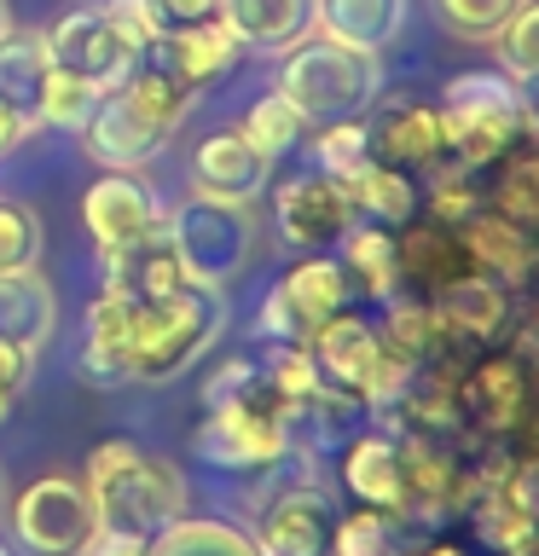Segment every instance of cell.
Returning a JSON list of instances; mask_svg holds the SVG:
<instances>
[{"label": "cell", "instance_id": "6da1fadb", "mask_svg": "<svg viewBox=\"0 0 539 556\" xmlns=\"http://www.w3.org/2000/svg\"><path fill=\"white\" fill-rule=\"evenodd\" d=\"M226 330V302L209 285H174L163 295L99 290L87 307L82 377L99 389L116 382H174L191 371Z\"/></svg>", "mask_w": 539, "mask_h": 556}, {"label": "cell", "instance_id": "7a4b0ae2", "mask_svg": "<svg viewBox=\"0 0 539 556\" xmlns=\"http://www.w3.org/2000/svg\"><path fill=\"white\" fill-rule=\"evenodd\" d=\"M191 99H198V87H186L174 70H163L146 52L116 87L99 93L93 116H87V128H82L87 156H93L99 168H134L139 174L174 134H180V122L191 116Z\"/></svg>", "mask_w": 539, "mask_h": 556}, {"label": "cell", "instance_id": "3957f363", "mask_svg": "<svg viewBox=\"0 0 539 556\" xmlns=\"http://www.w3.org/2000/svg\"><path fill=\"white\" fill-rule=\"evenodd\" d=\"M82 486L99 504L104 528L156 533L174 516H186V481L168 458H156L139 441H99L82 464Z\"/></svg>", "mask_w": 539, "mask_h": 556}, {"label": "cell", "instance_id": "277c9868", "mask_svg": "<svg viewBox=\"0 0 539 556\" xmlns=\"http://www.w3.org/2000/svg\"><path fill=\"white\" fill-rule=\"evenodd\" d=\"M296 111H302L308 128H325V122H360L383 93V64L377 52L325 41V35H302L296 47H285V64H278V87Z\"/></svg>", "mask_w": 539, "mask_h": 556}, {"label": "cell", "instance_id": "5b68a950", "mask_svg": "<svg viewBox=\"0 0 539 556\" xmlns=\"http://www.w3.org/2000/svg\"><path fill=\"white\" fill-rule=\"evenodd\" d=\"M209 417L191 429V452L209 469H226V476H250V469H273L290 452V429L302 406H290L285 394L267 382V371H255L233 400L221 406H203Z\"/></svg>", "mask_w": 539, "mask_h": 556}, {"label": "cell", "instance_id": "8992f818", "mask_svg": "<svg viewBox=\"0 0 539 556\" xmlns=\"http://www.w3.org/2000/svg\"><path fill=\"white\" fill-rule=\"evenodd\" d=\"M435 111H441L447 156L464 168H487L511 146L534 139L528 87H516L511 76H499V70H464V76H452Z\"/></svg>", "mask_w": 539, "mask_h": 556}, {"label": "cell", "instance_id": "52a82bcc", "mask_svg": "<svg viewBox=\"0 0 539 556\" xmlns=\"http://www.w3.org/2000/svg\"><path fill=\"white\" fill-rule=\"evenodd\" d=\"M163 232L174 243L180 273L191 285H209V290H221V285L250 273L255 243H261L250 203H221V198H203V191H191V198H180L168 208Z\"/></svg>", "mask_w": 539, "mask_h": 556}, {"label": "cell", "instance_id": "ba28073f", "mask_svg": "<svg viewBox=\"0 0 539 556\" xmlns=\"http://www.w3.org/2000/svg\"><path fill=\"white\" fill-rule=\"evenodd\" d=\"M308 354L319 365V377L330 389H342L354 406H372V412H389L400 389H406L412 365L383 342V330L372 319H360L354 307L330 313V319L308 337Z\"/></svg>", "mask_w": 539, "mask_h": 556}, {"label": "cell", "instance_id": "9c48e42d", "mask_svg": "<svg viewBox=\"0 0 539 556\" xmlns=\"http://www.w3.org/2000/svg\"><path fill=\"white\" fill-rule=\"evenodd\" d=\"M104 528L82 476H35L12 498V539L29 556H82Z\"/></svg>", "mask_w": 539, "mask_h": 556}, {"label": "cell", "instance_id": "30bf717a", "mask_svg": "<svg viewBox=\"0 0 539 556\" xmlns=\"http://www.w3.org/2000/svg\"><path fill=\"white\" fill-rule=\"evenodd\" d=\"M348 295H354V285H348L342 261L337 255H308V261H296L267 295H261L255 330L267 342H308L330 313L348 307Z\"/></svg>", "mask_w": 539, "mask_h": 556}, {"label": "cell", "instance_id": "8fae6325", "mask_svg": "<svg viewBox=\"0 0 539 556\" xmlns=\"http://www.w3.org/2000/svg\"><path fill=\"white\" fill-rule=\"evenodd\" d=\"M47 59H52V70H70V76H82L93 87H116L139 59H146V47H139L104 7H76L47 29Z\"/></svg>", "mask_w": 539, "mask_h": 556}, {"label": "cell", "instance_id": "7c38bea8", "mask_svg": "<svg viewBox=\"0 0 539 556\" xmlns=\"http://www.w3.org/2000/svg\"><path fill=\"white\" fill-rule=\"evenodd\" d=\"M273 220L285 243L296 250H330L348 226H354V198L342 180H330L325 168H302L273 191Z\"/></svg>", "mask_w": 539, "mask_h": 556}, {"label": "cell", "instance_id": "4fadbf2b", "mask_svg": "<svg viewBox=\"0 0 539 556\" xmlns=\"http://www.w3.org/2000/svg\"><path fill=\"white\" fill-rule=\"evenodd\" d=\"M273 180V156H261L243 128H221L191 151V191L221 203H255Z\"/></svg>", "mask_w": 539, "mask_h": 556}, {"label": "cell", "instance_id": "5bb4252c", "mask_svg": "<svg viewBox=\"0 0 539 556\" xmlns=\"http://www.w3.org/2000/svg\"><path fill=\"white\" fill-rule=\"evenodd\" d=\"M156 220H163V208H156L151 186L134 168H104L82 198V226L93 232L99 250H116V243L151 232Z\"/></svg>", "mask_w": 539, "mask_h": 556}, {"label": "cell", "instance_id": "9a60e30c", "mask_svg": "<svg viewBox=\"0 0 539 556\" xmlns=\"http://www.w3.org/2000/svg\"><path fill=\"white\" fill-rule=\"evenodd\" d=\"M429 307H435V325L441 337H459V342H476V348H493L504 330H511V290L493 285L481 273H464L452 285L429 290Z\"/></svg>", "mask_w": 539, "mask_h": 556}, {"label": "cell", "instance_id": "2e32d148", "mask_svg": "<svg viewBox=\"0 0 539 556\" xmlns=\"http://www.w3.org/2000/svg\"><path fill=\"white\" fill-rule=\"evenodd\" d=\"M330 498L319 493V486H285L267 516H261V533L255 545L261 556H325L330 545Z\"/></svg>", "mask_w": 539, "mask_h": 556}, {"label": "cell", "instance_id": "e0dca14e", "mask_svg": "<svg viewBox=\"0 0 539 556\" xmlns=\"http://www.w3.org/2000/svg\"><path fill=\"white\" fill-rule=\"evenodd\" d=\"M459 238L469 250V267H476L481 278H493V285H504V290L528 285V273H534V232L528 226L504 220V215H493V208L481 203L476 215L459 226Z\"/></svg>", "mask_w": 539, "mask_h": 556}, {"label": "cell", "instance_id": "ac0fdd59", "mask_svg": "<svg viewBox=\"0 0 539 556\" xmlns=\"http://www.w3.org/2000/svg\"><path fill=\"white\" fill-rule=\"evenodd\" d=\"M156 52V64L174 70L186 87H209V81H221L226 70L238 64V35L226 29V17H215V24H186V29H163L151 41Z\"/></svg>", "mask_w": 539, "mask_h": 556}, {"label": "cell", "instance_id": "d6986e66", "mask_svg": "<svg viewBox=\"0 0 539 556\" xmlns=\"http://www.w3.org/2000/svg\"><path fill=\"white\" fill-rule=\"evenodd\" d=\"M99 273H104V290H128V295H163L174 285H186L163 220H156L151 232L116 243V250H99Z\"/></svg>", "mask_w": 539, "mask_h": 556}, {"label": "cell", "instance_id": "ffe728a7", "mask_svg": "<svg viewBox=\"0 0 539 556\" xmlns=\"http://www.w3.org/2000/svg\"><path fill=\"white\" fill-rule=\"evenodd\" d=\"M394 267H400V278H412V285H424V290H441V285H452V278L476 273L459 226H441V220H406L400 226Z\"/></svg>", "mask_w": 539, "mask_h": 556}, {"label": "cell", "instance_id": "44dd1931", "mask_svg": "<svg viewBox=\"0 0 539 556\" xmlns=\"http://www.w3.org/2000/svg\"><path fill=\"white\" fill-rule=\"evenodd\" d=\"M342 486L354 493V504L400 516V441L389 429H365L342 446Z\"/></svg>", "mask_w": 539, "mask_h": 556}, {"label": "cell", "instance_id": "7402d4cb", "mask_svg": "<svg viewBox=\"0 0 539 556\" xmlns=\"http://www.w3.org/2000/svg\"><path fill=\"white\" fill-rule=\"evenodd\" d=\"M372 156L394 168H435L447 156V134H441V111L435 104H394L389 116L372 128Z\"/></svg>", "mask_w": 539, "mask_h": 556}, {"label": "cell", "instance_id": "603a6c76", "mask_svg": "<svg viewBox=\"0 0 539 556\" xmlns=\"http://www.w3.org/2000/svg\"><path fill=\"white\" fill-rule=\"evenodd\" d=\"M313 24L325 41L377 52L406 29V0H313Z\"/></svg>", "mask_w": 539, "mask_h": 556}, {"label": "cell", "instance_id": "cb8c5ba5", "mask_svg": "<svg viewBox=\"0 0 539 556\" xmlns=\"http://www.w3.org/2000/svg\"><path fill=\"white\" fill-rule=\"evenodd\" d=\"M59 325V295L35 267H17V273H0V337L17 342V348H35L52 337Z\"/></svg>", "mask_w": 539, "mask_h": 556}, {"label": "cell", "instance_id": "d4e9b609", "mask_svg": "<svg viewBox=\"0 0 539 556\" xmlns=\"http://www.w3.org/2000/svg\"><path fill=\"white\" fill-rule=\"evenodd\" d=\"M221 17L243 52H285L308 35L313 0H226Z\"/></svg>", "mask_w": 539, "mask_h": 556}, {"label": "cell", "instance_id": "484cf974", "mask_svg": "<svg viewBox=\"0 0 539 556\" xmlns=\"http://www.w3.org/2000/svg\"><path fill=\"white\" fill-rule=\"evenodd\" d=\"M146 556H261L255 533L221 516H174L168 528L146 539Z\"/></svg>", "mask_w": 539, "mask_h": 556}, {"label": "cell", "instance_id": "4316f807", "mask_svg": "<svg viewBox=\"0 0 539 556\" xmlns=\"http://www.w3.org/2000/svg\"><path fill=\"white\" fill-rule=\"evenodd\" d=\"M342 243V273H348V285H360L372 302H389L394 285H400V267H394V232L389 226H377V220H354L348 232L337 238Z\"/></svg>", "mask_w": 539, "mask_h": 556}, {"label": "cell", "instance_id": "83f0119b", "mask_svg": "<svg viewBox=\"0 0 539 556\" xmlns=\"http://www.w3.org/2000/svg\"><path fill=\"white\" fill-rule=\"evenodd\" d=\"M493 168V186H481V203L493 208V215L504 220H516V226H539V151H534V139H522V146H511L499 156V163H487Z\"/></svg>", "mask_w": 539, "mask_h": 556}, {"label": "cell", "instance_id": "f1b7e54d", "mask_svg": "<svg viewBox=\"0 0 539 556\" xmlns=\"http://www.w3.org/2000/svg\"><path fill=\"white\" fill-rule=\"evenodd\" d=\"M348 198H354V215L365 220H377V226H406L417 215V186H412V174L406 168H394V163H365L348 174Z\"/></svg>", "mask_w": 539, "mask_h": 556}, {"label": "cell", "instance_id": "f546056e", "mask_svg": "<svg viewBox=\"0 0 539 556\" xmlns=\"http://www.w3.org/2000/svg\"><path fill=\"white\" fill-rule=\"evenodd\" d=\"M47 29H17L0 41V99L17 104L24 116H35V99H41V81H47Z\"/></svg>", "mask_w": 539, "mask_h": 556}, {"label": "cell", "instance_id": "4dcf8cb0", "mask_svg": "<svg viewBox=\"0 0 539 556\" xmlns=\"http://www.w3.org/2000/svg\"><path fill=\"white\" fill-rule=\"evenodd\" d=\"M325 556H406V521L394 510H372V504H360V510H348L330 521V545Z\"/></svg>", "mask_w": 539, "mask_h": 556}, {"label": "cell", "instance_id": "1f68e13d", "mask_svg": "<svg viewBox=\"0 0 539 556\" xmlns=\"http://www.w3.org/2000/svg\"><path fill=\"white\" fill-rule=\"evenodd\" d=\"M104 87L70 76V70H47L41 81V99H35V128H59V134H82L87 116H93Z\"/></svg>", "mask_w": 539, "mask_h": 556}, {"label": "cell", "instance_id": "d6a6232c", "mask_svg": "<svg viewBox=\"0 0 539 556\" xmlns=\"http://www.w3.org/2000/svg\"><path fill=\"white\" fill-rule=\"evenodd\" d=\"M383 342L394 348L406 365H424L435 348H441V325H435V307L417 302V295H389V319L377 325Z\"/></svg>", "mask_w": 539, "mask_h": 556}, {"label": "cell", "instance_id": "836d02e7", "mask_svg": "<svg viewBox=\"0 0 539 556\" xmlns=\"http://www.w3.org/2000/svg\"><path fill=\"white\" fill-rule=\"evenodd\" d=\"M302 134H308V122L285 93H261L250 111H243V139H250L261 156H285Z\"/></svg>", "mask_w": 539, "mask_h": 556}, {"label": "cell", "instance_id": "e575fe53", "mask_svg": "<svg viewBox=\"0 0 539 556\" xmlns=\"http://www.w3.org/2000/svg\"><path fill=\"white\" fill-rule=\"evenodd\" d=\"M499 64L516 87H528L539 76V0H522V7L499 24Z\"/></svg>", "mask_w": 539, "mask_h": 556}, {"label": "cell", "instance_id": "d590c367", "mask_svg": "<svg viewBox=\"0 0 539 556\" xmlns=\"http://www.w3.org/2000/svg\"><path fill=\"white\" fill-rule=\"evenodd\" d=\"M313 151H319V168L330 180H348L354 168L372 163V128H365V122H325L319 139H313Z\"/></svg>", "mask_w": 539, "mask_h": 556}, {"label": "cell", "instance_id": "8d00e7d4", "mask_svg": "<svg viewBox=\"0 0 539 556\" xmlns=\"http://www.w3.org/2000/svg\"><path fill=\"white\" fill-rule=\"evenodd\" d=\"M261 371H267V382L290 400V406H308V400L325 389V377H319V365H313L308 342H278L273 359L261 365Z\"/></svg>", "mask_w": 539, "mask_h": 556}, {"label": "cell", "instance_id": "74e56055", "mask_svg": "<svg viewBox=\"0 0 539 556\" xmlns=\"http://www.w3.org/2000/svg\"><path fill=\"white\" fill-rule=\"evenodd\" d=\"M41 261V215L17 198H0V273L35 267Z\"/></svg>", "mask_w": 539, "mask_h": 556}, {"label": "cell", "instance_id": "f35d334b", "mask_svg": "<svg viewBox=\"0 0 539 556\" xmlns=\"http://www.w3.org/2000/svg\"><path fill=\"white\" fill-rule=\"evenodd\" d=\"M522 7V0H435V12H441L447 35H459V41H493L499 24Z\"/></svg>", "mask_w": 539, "mask_h": 556}, {"label": "cell", "instance_id": "ab89813d", "mask_svg": "<svg viewBox=\"0 0 539 556\" xmlns=\"http://www.w3.org/2000/svg\"><path fill=\"white\" fill-rule=\"evenodd\" d=\"M481 208V186H476V168H464V163H452L435 174V191H429V220H441V226H464L469 215Z\"/></svg>", "mask_w": 539, "mask_h": 556}, {"label": "cell", "instance_id": "60d3db41", "mask_svg": "<svg viewBox=\"0 0 539 556\" xmlns=\"http://www.w3.org/2000/svg\"><path fill=\"white\" fill-rule=\"evenodd\" d=\"M151 12L163 29H186V24H215L226 0H151Z\"/></svg>", "mask_w": 539, "mask_h": 556}, {"label": "cell", "instance_id": "b9f144b4", "mask_svg": "<svg viewBox=\"0 0 539 556\" xmlns=\"http://www.w3.org/2000/svg\"><path fill=\"white\" fill-rule=\"evenodd\" d=\"M255 371H261L255 359H226V365H215V371L203 377V406H221V400H233Z\"/></svg>", "mask_w": 539, "mask_h": 556}, {"label": "cell", "instance_id": "7bdbcfd3", "mask_svg": "<svg viewBox=\"0 0 539 556\" xmlns=\"http://www.w3.org/2000/svg\"><path fill=\"white\" fill-rule=\"evenodd\" d=\"M29 371H35V348H17V342L0 337V389L24 394L29 389Z\"/></svg>", "mask_w": 539, "mask_h": 556}, {"label": "cell", "instance_id": "ee69618b", "mask_svg": "<svg viewBox=\"0 0 539 556\" xmlns=\"http://www.w3.org/2000/svg\"><path fill=\"white\" fill-rule=\"evenodd\" d=\"M82 556H146V533H128V528H99L93 545Z\"/></svg>", "mask_w": 539, "mask_h": 556}, {"label": "cell", "instance_id": "f6af8a7d", "mask_svg": "<svg viewBox=\"0 0 539 556\" xmlns=\"http://www.w3.org/2000/svg\"><path fill=\"white\" fill-rule=\"evenodd\" d=\"M29 134H35V116H24L17 104H7V99H0V156H12V151L24 146Z\"/></svg>", "mask_w": 539, "mask_h": 556}, {"label": "cell", "instance_id": "bcb514c9", "mask_svg": "<svg viewBox=\"0 0 539 556\" xmlns=\"http://www.w3.org/2000/svg\"><path fill=\"white\" fill-rule=\"evenodd\" d=\"M412 556H464L459 545H424V551H412Z\"/></svg>", "mask_w": 539, "mask_h": 556}, {"label": "cell", "instance_id": "7dc6e473", "mask_svg": "<svg viewBox=\"0 0 539 556\" xmlns=\"http://www.w3.org/2000/svg\"><path fill=\"white\" fill-rule=\"evenodd\" d=\"M12 406H17V394H12V389H0V424L12 417Z\"/></svg>", "mask_w": 539, "mask_h": 556}, {"label": "cell", "instance_id": "c3c4849f", "mask_svg": "<svg viewBox=\"0 0 539 556\" xmlns=\"http://www.w3.org/2000/svg\"><path fill=\"white\" fill-rule=\"evenodd\" d=\"M12 35V12H7V0H0V41Z\"/></svg>", "mask_w": 539, "mask_h": 556}, {"label": "cell", "instance_id": "681fc988", "mask_svg": "<svg viewBox=\"0 0 539 556\" xmlns=\"http://www.w3.org/2000/svg\"><path fill=\"white\" fill-rule=\"evenodd\" d=\"M0 556H7V551H0Z\"/></svg>", "mask_w": 539, "mask_h": 556}]
</instances>
